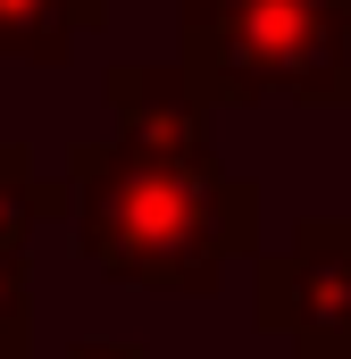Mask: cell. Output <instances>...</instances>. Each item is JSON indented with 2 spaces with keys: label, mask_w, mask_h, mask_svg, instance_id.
I'll use <instances>...</instances> for the list:
<instances>
[{
  "label": "cell",
  "mask_w": 351,
  "mask_h": 359,
  "mask_svg": "<svg viewBox=\"0 0 351 359\" xmlns=\"http://www.w3.org/2000/svg\"><path fill=\"white\" fill-rule=\"evenodd\" d=\"M67 209L84 268L143 292L209 301L234 259H260V184L234 176L218 142H76Z\"/></svg>",
  "instance_id": "6da1fadb"
},
{
  "label": "cell",
  "mask_w": 351,
  "mask_h": 359,
  "mask_svg": "<svg viewBox=\"0 0 351 359\" xmlns=\"http://www.w3.org/2000/svg\"><path fill=\"white\" fill-rule=\"evenodd\" d=\"M176 76L201 109H335V34L326 0H184Z\"/></svg>",
  "instance_id": "7a4b0ae2"
},
{
  "label": "cell",
  "mask_w": 351,
  "mask_h": 359,
  "mask_svg": "<svg viewBox=\"0 0 351 359\" xmlns=\"http://www.w3.org/2000/svg\"><path fill=\"white\" fill-rule=\"evenodd\" d=\"M251 326L260 334H343L351 326V217H301L284 251L251 259Z\"/></svg>",
  "instance_id": "3957f363"
},
{
  "label": "cell",
  "mask_w": 351,
  "mask_h": 359,
  "mask_svg": "<svg viewBox=\"0 0 351 359\" xmlns=\"http://www.w3.org/2000/svg\"><path fill=\"white\" fill-rule=\"evenodd\" d=\"M100 100L117 109V134H134V142H209V109L176 76V59H126V67H109Z\"/></svg>",
  "instance_id": "277c9868"
},
{
  "label": "cell",
  "mask_w": 351,
  "mask_h": 359,
  "mask_svg": "<svg viewBox=\"0 0 351 359\" xmlns=\"http://www.w3.org/2000/svg\"><path fill=\"white\" fill-rule=\"evenodd\" d=\"M100 17H109V0H0V59L59 67L76 50V34H92Z\"/></svg>",
  "instance_id": "5b68a950"
},
{
  "label": "cell",
  "mask_w": 351,
  "mask_h": 359,
  "mask_svg": "<svg viewBox=\"0 0 351 359\" xmlns=\"http://www.w3.org/2000/svg\"><path fill=\"white\" fill-rule=\"evenodd\" d=\"M42 217H67V184H34L25 151L0 142V251H17Z\"/></svg>",
  "instance_id": "8992f818"
},
{
  "label": "cell",
  "mask_w": 351,
  "mask_h": 359,
  "mask_svg": "<svg viewBox=\"0 0 351 359\" xmlns=\"http://www.w3.org/2000/svg\"><path fill=\"white\" fill-rule=\"evenodd\" d=\"M326 34H335V109H351V0H326Z\"/></svg>",
  "instance_id": "52a82bcc"
},
{
  "label": "cell",
  "mask_w": 351,
  "mask_h": 359,
  "mask_svg": "<svg viewBox=\"0 0 351 359\" xmlns=\"http://www.w3.org/2000/svg\"><path fill=\"white\" fill-rule=\"evenodd\" d=\"M293 359H351V326H343V334H301Z\"/></svg>",
  "instance_id": "ba28073f"
},
{
  "label": "cell",
  "mask_w": 351,
  "mask_h": 359,
  "mask_svg": "<svg viewBox=\"0 0 351 359\" xmlns=\"http://www.w3.org/2000/svg\"><path fill=\"white\" fill-rule=\"evenodd\" d=\"M67 359H151V351H143V343H76Z\"/></svg>",
  "instance_id": "9c48e42d"
}]
</instances>
